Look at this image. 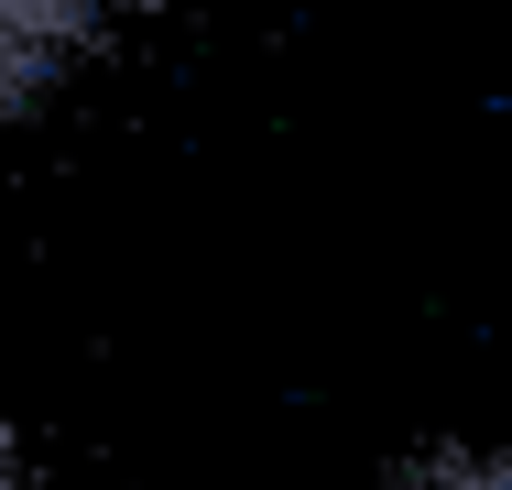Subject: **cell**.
I'll use <instances>...</instances> for the list:
<instances>
[{
  "label": "cell",
  "mask_w": 512,
  "mask_h": 490,
  "mask_svg": "<svg viewBox=\"0 0 512 490\" xmlns=\"http://www.w3.org/2000/svg\"><path fill=\"white\" fill-rule=\"evenodd\" d=\"M0 490H33V469L11 458V436H0Z\"/></svg>",
  "instance_id": "cell-3"
},
{
  "label": "cell",
  "mask_w": 512,
  "mask_h": 490,
  "mask_svg": "<svg viewBox=\"0 0 512 490\" xmlns=\"http://www.w3.org/2000/svg\"><path fill=\"white\" fill-rule=\"evenodd\" d=\"M404 490H512V447H491V458H447V469H425V480Z\"/></svg>",
  "instance_id": "cell-2"
},
{
  "label": "cell",
  "mask_w": 512,
  "mask_h": 490,
  "mask_svg": "<svg viewBox=\"0 0 512 490\" xmlns=\"http://www.w3.org/2000/svg\"><path fill=\"white\" fill-rule=\"evenodd\" d=\"M88 11H99V0H0V88H22Z\"/></svg>",
  "instance_id": "cell-1"
}]
</instances>
